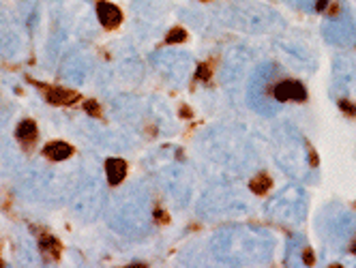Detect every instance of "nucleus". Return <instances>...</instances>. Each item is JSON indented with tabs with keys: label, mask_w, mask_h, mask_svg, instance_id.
Listing matches in <instances>:
<instances>
[{
	"label": "nucleus",
	"mask_w": 356,
	"mask_h": 268,
	"mask_svg": "<svg viewBox=\"0 0 356 268\" xmlns=\"http://www.w3.org/2000/svg\"><path fill=\"white\" fill-rule=\"evenodd\" d=\"M105 176L110 185H120L127 176V161L125 159H118L112 157L105 161Z\"/></svg>",
	"instance_id": "obj_4"
},
{
	"label": "nucleus",
	"mask_w": 356,
	"mask_h": 268,
	"mask_svg": "<svg viewBox=\"0 0 356 268\" xmlns=\"http://www.w3.org/2000/svg\"><path fill=\"white\" fill-rule=\"evenodd\" d=\"M339 105H341V110L346 112V114H350V116L356 114V107H354L352 103H348V101H339Z\"/></svg>",
	"instance_id": "obj_13"
},
{
	"label": "nucleus",
	"mask_w": 356,
	"mask_h": 268,
	"mask_svg": "<svg viewBox=\"0 0 356 268\" xmlns=\"http://www.w3.org/2000/svg\"><path fill=\"white\" fill-rule=\"evenodd\" d=\"M39 247H41V253L45 255V260L56 262L58 257H60V243H58L54 236L43 234L41 238H39Z\"/></svg>",
	"instance_id": "obj_6"
},
{
	"label": "nucleus",
	"mask_w": 356,
	"mask_h": 268,
	"mask_svg": "<svg viewBox=\"0 0 356 268\" xmlns=\"http://www.w3.org/2000/svg\"><path fill=\"white\" fill-rule=\"evenodd\" d=\"M350 251H352V253L356 255V240H354V243H352V245H350Z\"/></svg>",
	"instance_id": "obj_16"
},
{
	"label": "nucleus",
	"mask_w": 356,
	"mask_h": 268,
	"mask_svg": "<svg viewBox=\"0 0 356 268\" xmlns=\"http://www.w3.org/2000/svg\"><path fill=\"white\" fill-rule=\"evenodd\" d=\"M271 187H273V180H271V176H266V174H257L256 178H251V182H249V189L256 193V195L268 193Z\"/></svg>",
	"instance_id": "obj_8"
},
{
	"label": "nucleus",
	"mask_w": 356,
	"mask_h": 268,
	"mask_svg": "<svg viewBox=\"0 0 356 268\" xmlns=\"http://www.w3.org/2000/svg\"><path fill=\"white\" fill-rule=\"evenodd\" d=\"M303 262L307 266H314L316 264V257H314V251L311 249H305V253H303Z\"/></svg>",
	"instance_id": "obj_12"
},
{
	"label": "nucleus",
	"mask_w": 356,
	"mask_h": 268,
	"mask_svg": "<svg viewBox=\"0 0 356 268\" xmlns=\"http://www.w3.org/2000/svg\"><path fill=\"white\" fill-rule=\"evenodd\" d=\"M97 18H99V21H101V26H103V28L112 30V28H116V26H120L122 11L118 9L116 4L101 0V2H97Z\"/></svg>",
	"instance_id": "obj_2"
},
{
	"label": "nucleus",
	"mask_w": 356,
	"mask_h": 268,
	"mask_svg": "<svg viewBox=\"0 0 356 268\" xmlns=\"http://www.w3.org/2000/svg\"><path fill=\"white\" fill-rule=\"evenodd\" d=\"M187 41V32L182 28H172L168 32V37H165V43H170V45H174V43H182Z\"/></svg>",
	"instance_id": "obj_9"
},
{
	"label": "nucleus",
	"mask_w": 356,
	"mask_h": 268,
	"mask_svg": "<svg viewBox=\"0 0 356 268\" xmlns=\"http://www.w3.org/2000/svg\"><path fill=\"white\" fill-rule=\"evenodd\" d=\"M43 154L50 161H64L73 154V146L67 142H50L47 146H43Z\"/></svg>",
	"instance_id": "obj_5"
},
{
	"label": "nucleus",
	"mask_w": 356,
	"mask_h": 268,
	"mask_svg": "<svg viewBox=\"0 0 356 268\" xmlns=\"http://www.w3.org/2000/svg\"><path fill=\"white\" fill-rule=\"evenodd\" d=\"M273 95L277 101H305L307 90L305 86L296 79H283L273 88Z\"/></svg>",
	"instance_id": "obj_1"
},
{
	"label": "nucleus",
	"mask_w": 356,
	"mask_h": 268,
	"mask_svg": "<svg viewBox=\"0 0 356 268\" xmlns=\"http://www.w3.org/2000/svg\"><path fill=\"white\" fill-rule=\"evenodd\" d=\"M84 110H86V114H90V116H97V118L101 116V107H99V103H97V101H86Z\"/></svg>",
	"instance_id": "obj_10"
},
{
	"label": "nucleus",
	"mask_w": 356,
	"mask_h": 268,
	"mask_svg": "<svg viewBox=\"0 0 356 268\" xmlns=\"http://www.w3.org/2000/svg\"><path fill=\"white\" fill-rule=\"evenodd\" d=\"M326 4H328V0H320V2L316 4V11H324V9H326Z\"/></svg>",
	"instance_id": "obj_15"
},
{
	"label": "nucleus",
	"mask_w": 356,
	"mask_h": 268,
	"mask_svg": "<svg viewBox=\"0 0 356 268\" xmlns=\"http://www.w3.org/2000/svg\"><path fill=\"white\" fill-rule=\"evenodd\" d=\"M199 2H210V0H199Z\"/></svg>",
	"instance_id": "obj_17"
},
{
	"label": "nucleus",
	"mask_w": 356,
	"mask_h": 268,
	"mask_svg": "<svg viewBox=\"0 0 356 268\" xmlns=\"http://www.w3.org/2000/svg\"><path fill=\"white\" fill-rule=\"evenodd\" d=\"M43 88H45V99H47V103L58 105V107L73 105L75 101L79 99V95L75 93V90H67V88H47V86H43Z\"/></svg>",
	"instance_id": "obj_3"
},
{
	"label": "nucleus",
	"mask_w": 356,
	"mask_h": 268,
	"mask_svg": "<svg viewBox=\"0 0 356 268\" xmlns=\"http://www.w3.org/2000/svg\"><path fill=\"white\" fill-rule=\"evenodd\" d=\"M37 125H35V120H21L20 122V127H18V131H15V135H18V139L20 142H35L37 139Z\"/></svg>",
	"instance_id": "obj_7"
},
{
	"label": "nucleus",
	"mask_w": 356,
	"mask_h": 268,
	"mask_svg": "<svg viewBox=\"0 0 356 268\" xmlns=\"http://www.w3.org/2000/svg\"><path fill=\"white\" fill-rule=\"evenodd\" d=\"M198 77L204 79V82H208V79H210V67H208L206 62L199 64V67H198Z\"/></svg>",
	"instance_id": "obj_11"
},
{
	"label": "nucleus",
	"mask_w": 356,
	"mask_h": 268,
	"mask_svg": "<svg viewBox=\"0 0 356 268\" xmlns=\"http://www.w3.org/2000/svg\"><path fill=\"white\" fill-rule=\"evenodd\" d=\"M155 217H157V219H163V221H168V217H165V212L161 211V208H157V211H155Z\"/></svg>",
	"instance_id": "obj_14"
}]
</instances>
